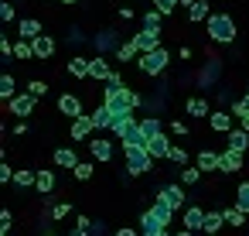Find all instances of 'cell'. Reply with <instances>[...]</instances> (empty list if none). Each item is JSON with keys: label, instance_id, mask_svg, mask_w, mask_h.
I'll use <instances>...</instances> for the list:
<instances>
[{"label": "cell", "instance_id": "obj_1", "mask_svg": "<svg viewBox=\"0 0 249 236\" xmlns=\"http://www.w3.org/2000/svg\"><path fill=\"white\" fill-rule=\"evenodd\" d=\"M208 38L212 41H218V45H229L232 38H235V21L229 18V14H208Z\"/></svg>", "mask_w": 249, "mask_h": 236}, {"label": "cell", "instance_id": "obj_2", "mask_svg": "<svg viewBox=\"0 0 249 236\" xmlns=\"http://www.w3.org/2000/svg\"><path fill=\"white\" fill-rule=\"evenodd\" d=\"M167 62H171L167 48H154V52H143L137 65H140V72H147V76H160V72L167 69Z\"/></svg>", "mask_w": 249, "mask_h": 236}, {"label": "cell", "instance_id": "obj_3", "mask_svg": "<svg viewBox=\"0 0 249 236\" xmlns=\"http://www.w3.org/2000/svg\"><path fill=\"white\" fill-rule=\"evenodd\" d=\"M154 164V154L147 147H126V171L130 175H147Z\"/></svg>", "mask_w": 249, "mask_h": 236}, {"label": "cell", "instance_id": "obj_4", "mask_svg": "<svg viewBox=\"0 0 249 236\" xmlns=\"http://www.w3.org/2000/svg\"><path fill=\"white\" fill-rule=\"evenodd\" d=\"M35 103H38V96L28 89V93H21V96L11 99V113H14V117H31V113H35Z\"/></svg>", "mask_w": 249, "mask_h": 236}, {"label": "cell", "instance_id": "obj_5", "mask_svg": "<svg viewBox=\"0 0 249 236\" xmlns=\"http://www.w3.org/2000/svg\"><path fill=\"white\" fill-rule=\"evenodd\" d=\"M140 229H143L147 236H160V233L167 229V222H164V219H160L154 209H147V212L140 216Z\"/></svg>", "mask_w": 249, "mask_h": 236}, {"label": "cell", "instance_id": "obj_6", "mask_svg": "<svg viewBox=\"0 0 249 236\" xmlns=\"http://www.w3.org/2000/svg\"><path fill=\"white\" fill-rule=\"evenodd\" d=\"M133 41H137L140 55H143V52H154V48H160V31H150V28H143L140 35H133Z\"/></svg>", "mask_w": 249, "mask_h": 236}, {"label": "cell", "instance_id": "obj_7", "mask_svg": "<svg viewBox=\"0 0 249 236\" xmlns=\"http://www.w3.org/2000/svg\"><path fill=\"white\" fill-rule=\"evenodd\" d=\"M31 45H35V59H52L55 55V38L52 35H38V38H31Z\"/></svg>", "mask_w": 249, "mask_h": 236}, {"label": "cell", "instance_id": "obj_8", "mask_svg": "<svg viewBox=\"0 0 249 236\" xmlns=\"http://www.w3.org/2000/svg\"><path fill=\"white\" fill-rule=\"evenodd\" d=\"M133 127H137V117H133V110H130V113H120V117L113 120V127H109V130H113V137H120V140H123V137H126V130H133Z\"/></svg>", "mask_w": 249, "mask_h": 236}, {"label": "cell", "instance_id": "obj_9", "mask_svg": "<svg viewBox=\"0 0 249 236\" xmlns=\"http://www.w3.org/2000/svg\"><path fill=\"white\" fill-rule=\"evenodd\" d=\"M92 130H96L92 117H75V120H72V140H86Z\"/></svg>", "mask_w": 249, "mask_h": 236}, {"label": "cell", "instance_id": "obj_10", "mask_svg": "<svg viewBox=\"0 0 249 236\" xmlns=\"http://www.w3.org/2000/svg\"><path fill=\"white\" fill-rule=\"evenodd\" d=\"M157 198H164L167 205H174V209H181V205H184V188H181V185H164Z\"/></svg>", "mask_w": 249, "mask_h": 236}, {"label": "cell", "instance_id": "obj_11", "mask_svg": "<svg viewBox=\"0 0 249 236\" xmlns=\"http://www.w3.org/2000/svg\"><path fill=\"white\" fill-rule=\"evenodd\" d=\"M58 110H62L65 117H82V103H79V96H72V93L58 96Z\"/></svg>", "mask_w": 249, "mask_h": 236}, {"label": "cell", "instance_id": "obj_12", "mask_svg": "<svg viewBox=\"0 0 249 236\" xmlns=\"http://www.w3.org/2000/svg\"><path fill=\"white\" fill-rule=\"evenodd\" d=\"M195 164H198L201 171H222V154H215V151H201Z\"/></svg>", "mask_w": 249, "mask_h": 236}, {"label": "cell", "instance_id": "obj_13", "mask_svg": "<svg viewBox=\"0 0 249 236\" xmlns=\"http://www.w3.org/2000/svg\"><path fill=\"white\" fill-rule=\"evenodd\" d=\"M239 168H242V151L225 147V151H222V171L229 175V171H239Z\"/></svg>", "mask_w": 249, "mask_h": 236}, {"label": "cell", "instance_id": "obj_14", "mask_svg": "<svg viewBox=\"0 0 249 236\" xmlns=\"http://www.w3.org/2000/svg\"><path fill=\"white\" fill-rule=\"evenodd\" d=\"M113 76V69H109V62L103 59V55H96L92 59V69H89V79H99V82H106Z\"/></svg>", "mask_w": 249, "mask_h": 236}, {"label": "cell", "instance_id": "obj_15", "mask_svg": "<svg viewBox=\"0 0 249 236\" xmlns=\"http://www.w3.org/2000/svg\"><path fill=\"white\" fill-rule=\"evenodd\" d=\"M208 123H212V130H218V134H229V130H232V117L222 113V110H212V113H208Z\"/></svg>", "mask_w": 249, "mask_h": 236}, {"label": "cell", "instance_id": "obj_16", "mask_svg": "<svg viewBox=\"0 0 249 236\" xmlns=\"http://www.w3.org/2000/svg\"><path fill=\"white\" fill-rule=\"evenodd\" d=\"M147 144H150V137L140 130V123H137L133 130H126V137H123V151H126V147H147Z\"/></svg>", "mask_w": 249, "mask_h": 236}, {"label": "cell", "instance_id": "obj_17", "mask_svg": "<svg viewBox=\"0 0 249 236\" xmlns=\"http://www.w3.org/2000/svg\"><path fill=\"white\" fill-rule=\"evenodd\" d=\"M171 147H174V144H171V140H167L164 134H157V137H150V144H147V151H150L154 157H167V154H171Z\"/></svg>", "mask_w": 249, "mask_h": 236}, {"label": "cell", "instance_id": "obj_18", "mask_svg": "<svg viewBox=\"0 0 249 236\" xmlns=\"http://www.w3.org/2000/svg\"><path fill=\"white\" fill-rule=\"evenodd\" d=\"M18 35H21V38H28V41H31V38H38V35H41V21H35V18L18 21Z\"/></svg>", "mask_w": 249, "mask_h": 236}, {"label": "cell", "instance_id": "obj_19", "mask_svg": "<svg viewBox=\"0 0 249 236\" xmlns=\"http://www.w3.org/2000/svg\"><path fill=\"white\" fill-rule=\"evenodd\" d=\"M92 123H96V130H109V127H113V110L103 103V106L92 113Z\"/></svg>", "mask_w": 249, "mask_h": 236}, {"label": "cell", "instance_id": "obj_20", "mask_svg": "<svg viewBox=\"0 0 249 236\" xmlns=\"http://www.w3.org/2000/svg\"><path fill=\"white\" fill-rule=\"evenodd\" d=\"M229 147H235V151H242V154H246V147H249V130H246V127L229 130Z\"/></svg>", "mask_w": 249, "mask_h": 236}, {"label": "cell", "instance_id": "obj_21", "mask_svg": "<svg viewBox=\"0 0 249 236\" xmlns=\"http://www.w3.org/2000/svg\"><path fill=\"white\" fill-rule=\"evenodd\" d=\"M89 147H92V157L96 161H113V144L109 140H92Z\"/></svg>", "mask_w": 249, "mask_h": 236}, {"label": "cell", "instance_id": "obj_22", "mask_svg": "<svg viewBox=\"0 0 249 236\" xmlns=\"http://www.w3.org/2000/svg\"><path fill=\"white\" fill-rule=\"evenodd\" d=\"M201 222H205V209H198V205L184 209V226L188 229H201Z\"/></svg>", "mask_w": 249, "mask_h": 236}, {"label": "cell", "instance_id": "obj_23", "mask_svg": "<svg viewBox=\"0 0 249 236\" xmlns=\"http://www.w3.org/2000/svg\"><path fill=\"white\" fill-rule=\"evenodd\" d=\"M222 226H225V212H205V222H201L205 233H218Z\"/></svg>", "mask_w": 249, "mask_h": 236}, {"label": "cell", "instance_id": "obj_24", "mask_svg": "<svg viewBox=\"0 0 249 236\" xmlns=\"http://www.w3.org/2000/svg\"><path fill=\"white\" fill-rule=\"evenodd\" d=\"M89 69H92V59H79V55H75V59L69 62V72H72V76H79V79H86V76H89Z\"/></svg>", "mask_w": 249, "mask_h": 236}, {"label": "cell", "instance_id": "obj_25", "mask_svg": "<svg viewBox=\"0 0 249 236\" xmlns=\"http://www.w3.org/2000/svg\"><path fill=\"white\" fill-rule=\"evenodd\" d=\"M14 59H18V62H28V59H35V45H31L28 38H21V41L14 45Z\"/></svg>", "mask_w": 249, "mask_h": 236}, {"label": "cell", "instance_id": "obj_26", "mask_svg": "<svg viewBox=\"0 0 249 236\" xmlns=\"http://www.w3.org/2000/svg\"><path fill=\"white\" fill-rule=\"evenodd\" d=\"M55 164H58V168H75V164H79V157H75V151L62 147V151H55Z\"/></svg>", "mask_w": 249, "mask_h": 236}, {"label": "cell", "instance_id": "obj_27", "mask_svg": "<svg viewBox=\"0 0 249 236\" xmlns=\"http://www.w3.org/2000/svg\"><path fill=\"white\" fill-rule=\"evenodd\" d=\"M208 14H212V11H208L205 0H195V4L188 7V18H191V21H208Z\"/></svg>", "mask_w": 249, "mask_h": 236}, {"label": "cell", "instance_id": "obj_28", "mask_svg": "<svg viewBox=\"0 0 249 236\" xmlns=\"http://www.w3.org/2000/svg\"><path fill=\"white\" fill-rule=\"evenodd\" d=\"M18 96V89H14V76H0V99H14Z\"/></svg>", "mask_w": 249, "mask_h": 236}, {"label": "cell", "instance_id": "obj_29", "mask_svg": "<svg viewBox=\"0 0 249 236\" xmlns=\"http://www.w3.org/2000/svg\"><path fill=\"white\" fill-rule=\"evenodd\" d=\"M188 113H191V117H208L212 110H208V103H205L201 96H191V99H188Z\"/></svg>", "mask_w": 249, "mask_h": 236}, {"label": "cell", "instance_id": "obj_30", "mask_svg": "<svg viewBox=\"0 0 249 236\" xmlns=\"http://www.w3.org/2000/svg\"><path fill=\"white\" fill-rule=\"evenodd\" d=\"M140 130H143L147 137H157V134H164V127H160V120H157V117H143V120H140Z\"/></svg>", "mask_w": 249, "mask_h": 236}, {"label": "cell", "instance_id": "obj_31", "mask_svg": "<svg viewBox=\"0 0 249 236\" xmlns=\"http://www.w3.org/2000/svg\"><path fill=\"white\" fill-rule=\"evenodd\" d=\"M35 188L48 195V192L55 188V171H38V181H35Z\"/></svg>", "mask_w": 249, "mask_h": 236}, {"label": "cell", "instance_id": "obj_32", "mask_svg": "<svg viewBox=\"0 0 249 236\" xmlns=\"http://www.w3.org/2000/svg\"><path fill=\"white\" fill-rule=\"evenodd\" d=\"M137 55H140L137 41H126V45H120V48H116V59H120V62H130V59H137Z\"/></svg>", "mask_w": 249, "mask_h": 236}, {"label": "cell", "instance_id": "obj_33", "mask_svg": "<svg viewBox=\"0 0 249 236\" xmlns=\"http://www.w3.org/2000/svg\"><path fill=\"white\" fill-rule=\"evenodd\" d=\"M38 181V171H14V185L18 188H31Z\"/></svg>", "mask_w": 249, "mask_h": 236}, {"label": "cell", "instance_id": "obj_34", "mask_svg": "<svg viewBox=\"0 0 249 236\" xmlns=\"http://www.w3.org/2000/svg\"><path fill=\"white\" fill-rule=\"evenodd\" d=\"M246 216H249V212H242L239 205L225 209V222H229V226H242V222H246Z\"/></svg>", "mask_w": 249, "mask_h": 236}, {"label": "cell", "instance_id": "obj_35", "mask_svg": "<svg viewBox=\"0 0 249 236\" xmlns=\"http://www.w3.org/2000/svg\"><path fill=\"white\" fill-rule=\"evenodd\" d=\"M235 205H239L242 212H249V181H242V185L235 188Z\"/></svg>", "mask_w": 249, "mask_h": 236}, {"label": "cell", "instance_id": "obj_36", "mask_svg": "<svg viewBox=\"0 0 249 236\" xmlns=\"http://www.w3.org/2000/svg\"><path fill=\"white\" fill-rule=\"evenodd\" d=\"M160 18H164V14L154 7L150 14H143V28H150V31H160Z\"/></svg>", "mask_w": 249, "mask_h": 236}, {"label": "cell", "instance_id": "obj_37", "mask_svg": "<svg viewBox=\"0 0 249 236\" xmlns=\"http://www.w3.org/2000/svg\"><path fill=\"white\" fill-rule=\"evenodd\" d=\"M96 45H99V52H106V48H116V31H103V35L96 38Z\"/></svg>", "mask_w": 249, "mask_h": 236}, {"label": "cell", "instance_id": "obj_38", "mask_svg": "<svg viewBox=\"0 0 249 236\" xmlns=\"http://www.w3.org/2000/svg\"><path fill=\"white\" fill-rule=\"evenodd\" d=\"M72 175H75L79 181H89V178H92V164H89V161H79V164L72 168Z\"/></svg>", "mask_w": 249, "mask_h": 236}, {"label": "cell", "instance_id": "obj_39", "mask_svg": "<svg viewBox=\"0 0 249 236\" xmlns=\"http://www.w3.org/2000/svg\"><path fill=\"white\" fill-rule=\"evenodd\" d=\"M198 178H201V168H198V164H195V168H184V171H181V185H195Z\"/></svg>", "mask_w": 249, "mask_h": 236}, {"label": "cell", "instance_id": "obj_40", "mask_svg": "<svg viewBox=\"0 0 249 236\" xmlns=\"http://www.w3.org/2000/svg\"><path fill=\"white\" fill-rule=\"evenodd\" d=\"M178 4H181V0H154V7H157V11H160L164 18H167V14H171V11H174Z\"/></svg>", "mask_w": 249, "mask_h": 236}, {"label": "cell", "instance_id": "obj_41", "mask_svg": "<svg viewBox=\"0 0 249 236\" xmlns=\"http://www.w3.org/2000/svg\"><path fill=\"white\" fill-rule=\"evenodd\" d=\"M232 113H235V117H246V113H249V93H246L242 99H235V103H232Z\"/></svg>", "mask_w": 249, "mask_h": 236}, {"label": "cell", "instance_id": "obj_42", "mask_svg": "<svg viewBox=\"0 0 249 236\" xmlns=\"http://www.w3.org/2000/svg\"><path fill=\"white\" fill-rule=\"evenodd\" d=\"M86 233H92V219L79 216V222H75V236H86Z\"/></svg>", "mask_w": 249, "mask_h": 236}, {"label": "cell", "instance_id": "obj_43", "mask_svg": "<svg viewBox=\"0 0 249 236\" xmlns=\"http://www.w3.org/2000/svg\"><path fill=\"white\" fill-rule=\"evenodd\" d=\"M28 89H31V93H35V96H38V99H41V96H45V93H48V86H45V82H41V79H35V82H28Z\"/></svg>", "mask_w": 249, "mask_h": 236}, {"label": "cell", "instance_id": "obj_44", "mask_svg": "<svg viewBox=\"0 0 249 236\" xmlns=\"http://www.w3.org/2000/svg\"><path fill=\"white\" fill-rule=\"evenodd\" d=\"M167 161H174V164H184V161H188V154H184L181 147H171V154H167Z\"/></svg>", "mask_w": 249, "mask_h": 236}, {"label": "cell", "instance_id": "obj_45", "mask_svg": "<svg viewBox=\"0 0 249 236\" xmlns=\"http://www.w3.org/2000/svg\"><path fill=\"white\" fill-rule=\"evenodd\" d=\"M0 181H14V168L0 161Z\"/></svg>", "mask_w": 249, "mask_h": 236}, {"label": "cell", "instance_id": "obj_46", "mask_svg": "<svg viewBox=\"0 0 249 236\" xmlns=\"http://www.w3.org/2000/svg\"><path fill=\"white\" fill-rule=\"evenodd\" d=\"M0 233H11V209L0 212Z\"/></svg>", "mask_w": 249, "mask_h": 236}, {"label": "cell", "instance_id": "obj_47", "mask_svg": "<svg viewBox=\"0 0 249 236\" xmlns=\"http://www.w3.org/2000/svg\"><path fill=\"white\" fill-rule=\"evenodd\" d=\"M0 21H14V7L11 4H0Z\"/></svg>", "mask_w": 249, "mask_h": 236}, {"label": "cell", "instance_id": "obj_48", "mask_svg": "<svg viewBox=\"0 0 249 236\" xmlns=\"http://www.w3.org/2000/svg\"><path fill=\"white\" fill-rule=\"evenodd\" d=\"M52 216H55V219H65V216H69V205H65V202H58V205L52 209Z\"/></svg>", "mask_w": 249, "mask_h": 236}, {"label": "cell", "instance_id": "obj_49", "mask_svg": "<svg viewBox=\"0 0 249 236\" xmlns=\"http://www.w3.org/2000/svg\"><path fill=\"white\" fill-rule=\"evenodd\" d=\"M239 120H242V127H246V130H249V113H246V117H239Z\"/></svg>", "mask_w": 249, "mask_h": 236}, {"label": "cell", "instance_id": "obj_50", "mask_svg": "<svg viewBox=\"0 0 249 236\" xmlns=\"http://www.w3.org/2000/svg\"><path fill=\"white\" fill-rule=\"evenodd\" d=\"M181 4H184V7H191V4H195V0H181Z\"/></svg>", "mask_w": 249, "mask_h": 236}, {"label": "cell", "instance_id": "obj_51", "mask_svg": "<svg viewBox=\"0 0 249 236\" xmlns=\"http://www.w3.org/2000/svg\"><path fill=\"white\" fill-rule=\"evenodd\" d=\"M65 4H75V0H65Z\"/></svg>", "mask_w": 249, "mask_h": 236}]
</instances>
